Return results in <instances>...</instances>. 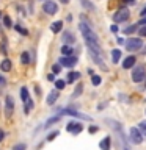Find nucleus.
Segmentation results:
<instances>
[{
	"mask_svg": "<svg viewBox=\"0 0 146 150\" xmlns=\"http://www.w3.org/2000/svg\"><path fill=\"white\" fill-rule=\"evenodd\" d=\"M3 136H5V131H3V130H0V142L3 141Z\"/></svg>",
	"mask_w": 146,
	"mask_h": 150,
	"instance_id": "obj_41",
	"label": "nucleus"
},
{
	"mask_svg": "<svg viewBox=\"0 0 146 150\" xmlns=\"http://www.w3.org/2000/svg\"><path fill=\"white\" fill-rule=\"evenodd\" d=\"M141 45H143L141 38H129V39L126 41V50H129V52L138 50V49H141Z\"/></svg>",
	"mask_w": 146,
	"mask_h": 150,
	"instance_id": "obj_3",
	"label": "nucleus"
},
{
	"mask_svg": "<svg viewBox=\"0 0 146 150\" xmlns=\"http://www.w3.org/2000/svg\"><path fill=\"white\" fill-rule=\"evenodd\" d=\"M137 63V58L135 56H127V58L124 59V63H122V67L124 69H130V67H134Z\"/></svg>",
	"mask_w": 146,
	"mask_h": 150,
	"instance_id": "obj_14",
	"label": "nucleus"
},
{
	"mask_svg": "<svg viewBox=\"0 0 146 150\" xmlns=\"http://www.w3.org/2000/svg\"><path fill=\"white\" fill-rule=\"evenodd\" d=\"M61 39H63V42L68 44V45H71V44L75 42V38H74V35L71 31H63V38H61Z\"/></svg>",
	"mask_w": 146,
	"mask_h": 150,
	"instance_id": "obj_12",
	"label": "nucleus"
},
{
	"mask_svg": "<svg viewBox=\"0 0 146 150\" xmlns=\"http://www.w3.org/2000/svg\"><path fill=\"white\" fill-rule=\"evenodd\" d=\"M116 41H118V44H124V39H122V38H118Z\"/></svg>",
	"mask_w": 146,
	"mask_h": 150,
	"instance_id": "obj_42",
	"label": "nucleus"
},
{
	"mask_svg": "<svg viewBox=\"0 0 146 150\" xmlns=\"http://www.w3.org/2000/svg\"><path fill=\"white\" fill-rule=\"evenodd\" d=\"M110 31L112 33H118V25H112L110 27Z\"/></svg>",
	"mask_w": 146,
	"mask_h": 150,
	"instance_id": "obj_36",
	"label": "nucleus"
},
{
	"mask_svg": "<svg viewBox=\"0 0 146 150\" xmlns=\"http://www.w3.org/2000/svg\"><path fill=\"white\" fill-rule=\"evenodd\" d=\"M66 130H68L69 133H72V134H79L80 131L83 130V125L80 124V122H75V120H72V122H69V124L66 125Z\"/></svg>",
	"mask_w": 146,
	"mask_h": 150,
	"instance_id": "obj_10",
	"label": "nucleus"
},
{
	"mask_svg": "<svg viewBox=\"0 0 146 150\" xmlns=\"http://www.w3.org/2000/svg\"><path fill=\"white\" fill-rule=\"evenodd\" d=\"M137 25H146V16H143V19H141V21L137 23Z\"/></svg>",
	"mask_w": 146,
	"mask_h": 150,
	"instance_id": "obj_37",
	"label": "nucleus"
},
{
	"mask_svg": "<svg viewBox=\"0 0 146 150\" xmlns=\"http://www.w3.org/2000/svg\"><path fill=\"white\" fill-rule=\"evenodd\" d=\"M145 77H146V67L145 66H137L134 69V72H132V81L140 83L145 80Z\"/></svg>",
	"mask_w": 146,
	"mask_h": 150,
	"instance_id": "obj_2",
	"label": "nucleus"
},
{
	"mask_svg": "<svg viewBox=\"0 0 146 150\" xmlns=\"http://www.w3.org/2000/svg\"><path fill=\"white\" fill-rule=\"evenodd\" d=\"M58 120H60V114H58V116H52L50 119H47V120H46V124H44V128H50V127L54 125V124H57Z\"/></svg>",
	"mask_w": 146,
	"mask_h": 150,
	"instance_id": "obj_19",
	"label": "nucleus"
},
{
	"mask_svg": "<svg viewBox=\"0 0 146 150\" xmlns=\"http://www.w3.org/2000/svg\"><path fill=\"white\" fill-rule=\"evenodd\" d=\"M97 130H99L97 127H89V133H96Z\"/></svg>",
	"mask_w": 146,
	"mask_h": 150,
	"instance_id": "obj_39",
	"label": "nucleus"
},
{
	"mask_svg": "<svg viewBox=\"0 0 146 150\" xmlns=\"http://www.w3.org/2000/svg\"><path fill=\"white\" fill-rule=\"evenodd\" d=\"M41 2H42V0H41Z\"/></svg>",
	"mask_w": 146,
	"mask_h": 150,
	"instance_id": "obj_47",
	"label": "nucleus"
},
{
	"mask_svg": "<svg viewBox=\"0 0 146 150\" xmlns=\"http://www.w3.org/2000/svg\"><path fill=\"white\" fill-rule=\"evenodd\" d=\"M5 83H6V78H5V77H2V75H0V84H5Z\"/></svg>",
	"mask_w": 146,
	"mask_h": 150,
	"instance_id": "obj_40",
	"label": "nucleus"
},
{
	"mask_svg": "<svg viewBox=\"0 0 146 150\" xmlns=\"http://www.w3.org/2000/svg\"><path fill=\"white\" fill-rule=\"evenodd\" d=\"M25 149H27V145L21 142V144H17V145H14V149H13V150H25Z\"/></svg>",
	"mask_w": 146,
	"mask_h": 150,
	"instance_id": "obj_35",
	"label": "nucleus"
},
{
	"mask_svg": "<svg viewBox=\"0 0 146 150\" xmlns=\"http://www.w3.org/2000/svg\"><path fill=\"white\" fill-rule=\"evenodd\" d=\"M129 134H130V141H132L134 144H141V142H143V134L140 133L138 128L132 127L130 131H129Z\"/></svg>",
	"mask_w": 146,
	"mask_h": 150,
	"instance_id": "obj_9",
	"label": "nucleus"
},
{
	"mask_svg": "<svg viewBox=\"0 0 146 150\" xmlns=\"http://www.w3.org/2000/svg\"><path fill=\"white\" fill-rule=\"evenodd\" d=\"M28 97H30V94H28V89H27L25 86L21 88V100H22V102H25Z\"/></svg>",
	"mask_w": 146,
	"mask_h": 150,
	"instance_id": "obj_26",
	"label": "nucleus"
},
{
	"mask_svg": "<svg viewBox=\"0 0 146 150\" xmlns=\"http://www.w3.org/2000/svg\"><path fill=\"white\" fill-rule=\"evenodd\" d=\"M137 28H138V25H137V23H134V25H129V27L124 28V33H126V35H132L134 31H137Z\"/></svg>",
	"mask_w": 146,
	"mask_h": 150,
	"instance_id": "obj_28",
	"label": "nucleus"
},
{
	"mask_svg": "<svg viewBox=\"0 0 146 150\" xmlns=\"http://www.w3.org/2000/svg\"><path fill=\"white\" fill-rule=\"evenodd\" d=\"M64 86H66V81H64V80H55V88L58 89V91L64 89Z\"/></svg>",
	"mask_w": 146,
	"mask_h": 150,
	"instance_id": "obj_31",
	"label": "nucleus"
},
{
	"mask_svg": "<svg viewBox=\"0 0 146 150\" xmlns=\"http://www.w3.org/2000/svg\"><path fill=\"white\" fill-rule=\"evenodd\" d=\"M14 28H16V31L19 33V35H22V36H27V35H28V30L22 27V23H16V25H14Z\"/></svg>",
	"mask_w": 146,
	"mask_h": 150,
	"instance_id": "obj_22",
	"label": "nucleus"
},
{
	"mask_svg": "<svg viewBox=\"0 0 146 150\" xmlns=\"http://www.w3.org/2000/svg\"><path fill=\"white\" fill-rule=\"evenodd\" d=\"M42 11H44L47 16H54V14L58 13V5H57L54 0H46L42 3Z\"/></svg>",
	"mask_w": 146,
	"mask_h": 150,
	"instance_id": "obj_5",
	"label": "nucleus"
},
{
	"mask_svg": "<svg viewBox=\"0 0 146 150\" xmlns=\"http://www.w3.org/2000/svg\"><path fill=\"white\" fill-rule=\"evenodd\" d=\"M61 28H63V22H61V21H57V22H52V23H50L52 33H60Z\"/></svg>",
	"mask_w": 146,
	"mask_h": 150,
	"instance_id": "obj_17",
	"label": "nucleus"
},
{
	"mask_svg": "<svg viewBox=\"0 0 146 150\" xmlns=\"http://www.w3.org/2000/svg\"><path fill=\"white\" fill-rule=\"evenodd\" d=\"M57 136H58V131L55 130V131H52V133H50L49 136H47V141H52V139H55Z\"/></svg>",
	"mask_w": 146,
	"mask_h": 150,
	"instance_id": "obj_34",
	"label": "nucleus"
},
{
	"mask_svg": "<svg viewBox=\"0 0 146 150\" xmlns=\"http://www.w3.org/2000/svg\"><path fill=\"white\" fill-rule=\"evenodd\" d=\"M107 120H108V122H112V124L115 125L116 131L120 133V136H121V144H122V150H129V145H127L126 139H124V136H122V131H121V127H120V124H116V122H113V120H110V119H107Z\"/></svg>",
	"mask_w": 146,
	"mask_h": 150,
	"instance_id": "obj_11",
	"label": "nucleus"
},
{
	"mask_svg": "<svg viewBox=\"0 0 146 150\" xmlns=\"http://www.w3.org/2000/svg\"><path fill=\"white\" fill-rule=\"evenodd\" d=\"M13 112H14V100L11 96H6V98H5V116L9 119L13 116Z\"/></svg>",
	"mask_w": 146,
	"mask_h": 150,
	"instance_id": "obj_8",
	"label": "nucleus"
},
{
	"mask_svg": "<svg viewBox=\"0 0 146 150\" xmlns=\"http://www.w3.org/2000/svg\"><path fill=\"white\" fill-rule=\"evenodd\" d=\"M80 33H82L83 39H85V44H87L88 50L93 52V53H97V55H102V49H101V44H99V38L97 35L93 31L91 25L88 23V21L85 17H82V22H80Z\"/></svg>",
	"mask_w": 146,
	"mask_h": 150,
	"instance_id": "obj_1",
	"label": "nucleus"
},
{
	"mask_svg": "<svg viewBox=\"0 0 146 150\" xmlns=\"http://www.w3.org/2000/svg\"><path fill=\"white\" fill-rule=\"evenodd\" d=\"M61 114H68V116H72V117H79V119H83V120H91V117L87 116V114H82V112L75 111V110H71V108H61L60 110V116Z\"/></svg>",
	"mask_w": 146,
	"mask_h": 150,
	"instance_id": "obj_6",
	"label": "nucleus"
},
{
	"mask_svg": "<svg viewBox=\"0 0 146 150\" xmlns=\"http://www.w3.org/2000/svg\"><path fill=\"white\" fill-rule=\"evenodd\" d=\"M0 17H2V11H0Z\"/></svg>",
	"mask_w": 146,
	"mask_h": 150,
	"instance_id": "obj_46",
	"label": "nucleus"
},
{
	"mask_svg": "<svg viewBox=\"0 0 146 150\" xmlns=\"http://www.w3.org/2000/svg\"><path fill=\"white\" fill-rule=\"evenodd\" d=\"M61 53H63V56H69V55H72V47L68 45V44H64L63 47H61Z\"/></svg>",
	"mask_w": 146,
	"mask_h": 150,
	"instance_id": "obj_24",
	"label": "nucleus"
},
{
	"mask_svg": "<svg viewBox=\"0 0 146 150\" xmlns=\"http://www.w3.org/2000/svg\"><path fill=\"white\" fill-rule=\"evenodd\" d=\"M0 52H2L3 55L8 53V42H6V39H3L2 42H0Z\"/></svg>",
	"mask_w": 146,
	"mask_h": 150,
	"instance_id": "obj_29",
	"label": "nucleus"
},
{
	"mask_svg": "<svg viewBox=\"0 0 146 150\" xmlns=\"http://www.w3.org/2000/svg\"><path fill=\"white\" fill-rule=\"evenodd\" d=\"M124 3H135V0H122Z\"/></svg>",
	"mask_w": 146,
	"mask_h": 150,
	"instance_id": "obj_44",
	"label": "nucleus"
},
{
	"mask_svg": "<svg viewBox=\"0 0 146 150\" xmlns=\"http://www.w3.org/2000/svg\"><path fill=\"white\" fill-rule=\"evenodd\" d=\"M13 67V64H11V59H8V58H5L2 63H0V69H2V72H9Z\"/></svg>",
	"mask_w": 146,
	"mask_h": 150,
	"instance_id": "obj_15",
	"label": "nucleus"
},
{
	"mask_svg": "<svg viewBox=\"0 0 146 150\" xmlns=\"http://www.w3.org/2000/svg\"><path fill=\"white\" fill-rule=\"evenodd\" d=\"M60 2H61V3H64V5H66V3H69V0H60Z\"/></svg>",
	"mask_w": 146,
	"mask_h": 150,
	"instance_id": "obj_45",
	"label": "nucleus"
},
{
	"mask_svg": "<svg viewBox=\"0 0 146 150\" xmlns=\"http://www.w3.org/2000/svg\"><path fill=\"white\" fill-rule=\"evenodd\" d=\"M21 61H22V64H30V53L28 52H22Z\"/></svg>",
	"mask_w": 146,
	"mask_h": 150,
	"instance_id": "obj_25",
	"label": "nucleus"
},
{
	"mask_svg": "<svg viewBox=\"0 0 146 150\" xmlns=\"http://www.w3.org/2000/svg\"><path fill=\"white\" fill-rule=\"evenodd\" d=\"M110 142H112V138L110 136H105V138L99 142V147H101V150H110Z\"/></svg>",
	"mask_w": 146,
	"mask_h": 150,
	"instance_id": "obj_16",
	"label": "nucleus"
},
{
	"mask_svg": "<svg viewBox=\"0 0 146 150\" xmlns=\"http://www.w3.org/2000/svg\"><path fill=\"white\" fill-rule=\"evenodd\" d=\"M140 14H141V16H146V6L141 9V13H140Z\"/></svg>",
	"mask_w": 146,
	"mask_h": 150,
	"instance_id": "obj_43",
	"label": "nucleus"
},
{
	"mask_svg": "<svg viewBox=\"0 0 146 150\" xmlns=\"http://www.w3.org/2000/svg\"><path fill=\"white\" fill-rule=\"evenodd\" d=\"M80 78V72H69L68 74V78H66V81L68 83H72L75 81V80H79Z\"/></svg>",
	"mask_w": 146,
	"mask_h": 150,
	"instance_id": "obj_21",
	"label": "nucleus"
},
{
	"mask_svg": "<svg viewBox=\"0 0 146 150\" xmlns=\"http://www.w3.org/2000/svg\"><path fill=\"white\" fill-rule=\"evenodd\" d=\"M80 3H82V6L85 9H88V11H94V9H96V6H94L89 0H80Z\"/></svg>",
	"mask_w": 146,
	"mask_h": 150,
	"instance_id": "obj_20",
	"label": "nucleus"
},
{
	"mask_svg": "<svg viewBox=\"0 0 146 150\" xmlns=\"http://www.w3.org/2000/svg\"><path fill=\"white\" fill-rule=\"evenodd\" d=\"M2 21H3L5 28H11V27H13V22H11V17H9V16H3Z\"/></svg>",
	"mask_w": 146,
	"mask_h": 150,
	"instance_id": "obj_27",
	"label": "nucleus"
},
{
	"mask_svg": "<svg viewBox=\"0 0 146 150\" xmlns=\"http://www.w3.org/2000/svg\"><path fill=\"white\" fill-rule=\"evenodd\" d=\"M52 72H54V74H60L61 72V64H54V66H52Z\"/></svg>",
	"mask_w": 146,
	"mask_h": 150,
	"instance_id": "obj_33",
	"label": "nucleus"
},
{
	"mask_svg": "<svg viewBox=\"0 0 146 150\" xmlns=\"http://www.w3.org/2000/svg\"><path fill=\"white\" fill-rule=\"evenodd\" d=\"M82 92H83V84L79 83L77 86H75V89H74V92H72V98H77Z\"/></svg>",
	"mask_w": 146,
	"mask_h": 150,
	"instance_id": "obj_23",
	"label": "nucleus"
},
{
	"mask_svg": "<svg viewBox=\"0 0 146 150\" xmlns=\"http://www.w3.org/2000/svg\"><path fill=\"white\" fill-rule=\"evenodd\" d=\"M47 80H49V81H55V77H54V74H49V75H47Z\"/></svg>",
	"mask_w": 146,
	"mask_h": 150,
	"instance_id": "obj_38",
	"label": "nucleus"
},
{
	"mask_svg": "<svg viewBox=\"0 0 146 150\" xmlns=\"http://www.w3.org/2000/svg\"><path fill=\"white\" fill-rule=\"evenodd\" d=\"M121 50L120 49H113L112 50V61L113 63H120V59H121Z\"/></svg>",
	"mask_w": 146,
	"mask_h": 150,
	"instance_id": "obj_18",
	"label": "nucleus"
},
{
	"mask_svg": "<svg viewBox=\"0 0 146 150\" xmlns=\"http://www.w3.org/2000/svg\"><path fill=\"white\" fill-rule=\"evenodd\" d=\"M138 36L140 38H146V25H141L138 28Z\"/></svg>",
	"mask_w": 146,
	"mask_h": 150,
	"instance_id": "obj_32",
	"label": "nucleus"
},
{
	"mask_svg": "<svg viewBox=\"0 0 146 150\" xmlns=\"http://www.w3.org/2000/svg\"><path fill=\"white\" fill-rule=\"evenodd\" d=\"M129 17H130V11H129L127 8H120L115 14H113V21H115L116 23L126 22Z\"/></svg>",
	"mask_w": 146,
	"mask_h": 150,
	"instance_id": "obj_4",
	"label": "nucleus"
},
{
	"mask_svg": "<svg viewBox=\"0 0 146 150\" xmlns=\"http://www.w3.org/2000/svg\"><path fill=\"white\" fill-rule=\"evenodd\" d=\"M57 100H58V89H57V91H50V92H49L46 103H47V105H54Z\"/></svg>",
	"mask_w": 146,
	"mask_h": 150,
	"instance_id": "obj_13",
	"label": "nucleus"
},
{
	"mask_svg": "<svg viewBox=\"0 0 146 150\" xmlns=\"http://www.w3.org/2000/svg\"><path fill=\"white\" fill-rule=\"evenodd\" d=\"M77 56H72V55H69V56H61L58 63L61 64V67H74L75 64H77Z\"/></svg>",
	"mask_w": 146,
	"mask_h": 150,
	"instance_id": "obj_7",
	"label": "nucleus"
},
{
	"mask_svg": "<svg viewBox=\"0 0 146 150\" xmlns=\"http://www.w3.org/2000/svg\"><path fill=\"white\" fill-rule=\"evenodd\" d=\"M91 83H93V86H99L102 83V78L99 75H91Z\"/></svg>",
	"mask_w": 146,
	"mask_h": 150,
	"instance_id": "obj_30",
	"label": "nucleus"
}]
</instances>
